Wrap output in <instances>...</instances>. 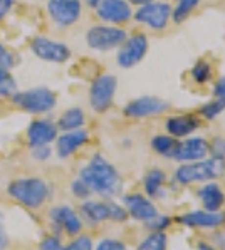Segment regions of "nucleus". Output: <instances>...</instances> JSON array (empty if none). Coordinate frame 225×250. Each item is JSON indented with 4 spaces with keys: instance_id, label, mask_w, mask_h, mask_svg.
<instances>
[{
    "instance_id": "obj_39",
    "label": "nucleus",
    "mask_w": 225,
    "mask_h": 250,
    "mask_svg": "<svg viewBox=\"0 0 225 250\" xmlns=\"http://www.w3.org/2000/svg\"><path fill=\"white\" fill-rule=\"evenodd\" d=\"M15 3H17V0H0V25L3 24V21L14 10Z\"/></svg>"
},
{
    "instance_id": "obj_33",
    "label": "nucleus",
    "mask_w": 225,
    "mask_h": 250,
    "mask_svg": "<svg viewBox=\"0 0 225 250\" xmlns=\"http://www.w3.org/2000/svg\"><path fill=\"white\" fill-rule=\"evenodd\" d=\"M108 208H110V220L112 222H126L128 220V211L125 207H121L119 203H116V202H108Z\"/></svg>"
},
{
    "instance_id": "obj_30",
    "label": "nucleus",
    "mask_w": 225,
    "mask_h": 250,
    "mask_svg": "<svg viewBox=\"0 0 225 250\" xmlns=\"http://www.w3.org/2000/svg\"><path fill=\"white\" fill-rule=\"evenodd\" d=\"M225 111V99L222 98H213L212 101L205 103L203 106L200 107V116L207 121H213L217 119Z\"/></svg>"
},
{
    "instance_id": "obj_4",
    "label": "nucleus",
    "mask_w": 225,
    "mask_h": 250,
    "mask_svg": "<svg viewBox=\"0 0 225 250\" xmlns=\"http://www.w3.org/2000/svg\"><path fill=\"white\" fill-rule=\"evenodd\" d=\"M225 175V158H203L200 161L183 163L175 170V180L180 185L205 183L222 178Z\"/></svg>"
},
{
    "instance_id": "obj_2",
    "label": "nucleus",
    "mask_w": 225,
    "mask_h": 250,
    "mask_svg": "<svg viewBox=\"0 0 225 250\" xmlns=\"http://www.w3.org/2000/svg\"><path fill=\"white\" fill-rule=\"evenodd\" d=\"M9 101L14 107L30 116H47L59 104V96L49 86H32L19 89Z\"/></svg>"
},
{
    "instance_id": "obj_29",
    "label": "nucleus",
    "mask_w": 225,
    "mask_h": 250,
    "mask_svg": "<svg viewBox=\"0 0 225 250\" xmlns=\"http://www.w3.org/2000/svg\"><path fill=\"white\" fill-rule=\"evenodd\" d=\"M168 247V237L165 232H151L136 250H166Z\"/></svg>"
},
{
    "instance_id": "obj_44",
    "label": "nucleus",
    "mask_w": 225,
    "mask_h": 250,
    "mask_svg": "<svg viewBox=\"0 0 225 250\" xmlns=\"http://www.w3.org/2000/svg\"><path fill=\"white\" fill-rule=\"evenodd\" d=\"M197 250H217V249L212 247V245L207 244V242H200V244L197 245Z\"/></svg>"
},
{
    "instance_id": "obj_22",
    "label": "nucleus",
    "mask_w": 225,
    "mask_h": 250,
    "mask_svg": "<svg viewBox=\"0 0 225 250\" xmlns=\"http://www.w3.org/2000/svg\"><path fill=\"white\" fill-rule=\"evenodd\" d=\"M81 215L89 224H101L110 220V208L108 202H96V200H86L81 205Z\"/></svg>"
},
{
    "instance_id": "obj_24",
    "label": "nucleus",
    "mask_w": 225,
    "mask_h": 250,
    "mask_svg": "<svg viewBox=\"0 0 225 250\" xmlns=\"http://www.w3.org/2000/svg\"><path fill=\"white\" fill-rule=\"evenodd\" d=\"M190 76H192V81L199 86H207L213 81V67L212 62L207 59H199L193 67L190 69Z\"/></svg>"
},
{
    "instance_id": "obj_16",
    "label": "nucleus",
    "mask_w": 225,
    "mask_h": 250,
    "mask_svg": "<svg viewBox=\"0 0 225 250\" xmlns=\"http://www.w3.org/2000/svg\"><path fill=\"white\" fill-rule=\"evenodd\" d=\"M123 203H125L128 215H131L135 220L145 222L146 224V222H150L151 218H155L158 215V210H157V207H155V203L151 202L150 198L143 197V195H139V193L125 195Z\"/></svg>"
},
{
    "instance_id": "obj_10",
    "label": "nucleus",
    "mask_w": 225,
    "mask_h": 250,
    "mask_svg": "<svg viewBox=\"0 0 225 250\" xmlns=\"http://www.w3.org/2000/svg\"><path fill=\"white\" fill-rule=\"evenodd\" d=\"M150 42L146 34L135 32L116 49V64L121 69H133L138 66L148 54Z\"/></svg>"
},
{
    "instance_id": "obj_3",
    "label": "nucleus",
    "mask_w": 225,
    "mask_h": 250,
    "mask_svg": "<svg viewBox=\"0 0 225 250\" xmlns=\"http://www.w3.org/2000/svg\"><path fill=\"white\" fill-rule=\"evenodd\" d=\"M7 193L25 208L37 210L49 200L50 187L39 176H21L7 185Z\"/></svg>"
},
{
    "instance_id": "obj_26",
    "label": "nucleus",
    "mask_w": 225,
    "mask_h": 250,
    "mask_svg": "<svg viewBox=\"0 0 225 250\" xmlns=\"http://www.w3.org/2000/svg\"><path fill=\"white\" fill-rule=\"evenodd\" d=\"M177 143L178 141L173 136H170L168 133L166 134H155L150 141L153 151L158 153L160 156H165V158H172L173 151H175V148H177Z\"/></svg>"
},
{
    "instance_id": "obj_43",
    "label": "nucleus",
    "mask_w": 225,
    "mask_h": 250,
    "mask_svg": "<svg viewBox=\"0 0 225 250\" xmlns=\"http://www.w3.org/2000/svg\"><path fill=\"white\" fill-rule=\"evenodd\" d=\"M128 2H130L133 7H141V5H145V3L153 2V0H128Z\"/></svg>"
},
{
    "instance_id": "obj_40",
    "label": "nucleus",
    "mask_w": 225,
    "mask_h": 250,
    "mask_svg": "<svg viewBox=\"0 0 225 250\" xmlns=\"http://www.w3.org/2000/svg\"><path fill=\"white\" fill-rule=\"evenodd\" d=\"M212 92L215 98L225 99V76H222L220 79L215 81V84H213V87H212Z\"/></svg>"
},
{
    "instance_id": "obj_38",
    "label": "nucleus",
    "mask_w": 225,
    "mask_h": 250,
    "mask_svg": "<svg viewBox=\"0 0 225 250\" xmlns=\"http://www.w3.org/2000/svg\"><path fill=\"white\" fill-rule=\"evenodd\" d=\"M39 250H64L63 244H61L59 237L49 235L42 238V242L39 244Z\"/></svg>"
},
{
    "instance_id": "obj_25",
    "label": "nucleus",
    "mask_w": 225,
    "mask_h": 250,
    "mask_svg": "<svg viewBox=\"0 0 225 250\" xmlns=\"http://www.w3.org/2000/svg\"><path fill=\"white\" fill-rule=\"evenodd\" d=\"M202 0H177L175 7H172V21L173 24L180 25L199 9Z\"/></svg>"
},
{
    "instance_id": "obj_36",
    "label": "nucleus",
    "mask_w": 225,
    "mask_h": 250,
    "mask_svg": "<svg viewBox=\"0 0 225 250\" xmlns=\"http://www.w3.org/2000/svg\"><path fill=\"white\" fill-rule=\"evenodd\" d=\"M64 250H92V238L89 235H79L68 247H64Z\"/></svg>"
},
{
    "instance_id": "obj_8",
    "label": "nucleus",
    "mask_w": 225,
    "mask_h": 250,
    "mask_svg": "<svg viewBox=\"0 0 225 250\" xmlns=\"http://www.w3.org/2000/svg\"><path fill=\"white\" fill-rule=\"evenodd\" d=\"M84 5L81 0H45V15L56 29L68 30L83 19Z\"/></svg>"
},
{
    "instance_id": "obj_12",
    "label": "nucleus",
    "mask_w": 225,
    "mask_h": 250,
    "mask_svg": "<svg viewBox=\"0 0 225 250\" xmlns=\"http://www.w3.org/2000/svg\"><path fill=\"white\" fill-rule=\"evenodd\" d=\"M133 5L128 0H101L94 9V15L99 22L119 27L133 19Z\"/></svg>"
},
{
    "instance_id": "obj_15",
    "label": "nucleus",
    "mask_w": 225,
    "mask_h": 250,
    "mask_svg": "<svg viewBox=\"0 0 225 250\" xmlns=\"http://www.w3.org/2000/svg\"><path fill=\"white\" fill-rule=\"evenodd\" d=\"M208 155V141L202 136H192V138H183V141H178L177 148L173 151L172 158L178 161V163H183V161H200L207 158Z\"/></svg>"
},
{
    "instance_id": "obj_27",
    "label": "nucleus",
    "mask_w": 225,
    "mask_h": 250,
    "mask_svg": "<svg viewBox=\"0 0 225 250\" xmlns=\"http://www.w3.org/2000/svg\"><path fill=\"white\" fill-rule=\"evenodd\" d=\"M22 56L0 39V71H14L21 66Z\"/></svg>"
},
{
    "instance_id": "obj_5",
    "label": "nucleus",
    "mask_w": 225,
    "mask_h": 250,
    "mask_svg": "<svg viewBox=\"0 0 225 250\" xmlns=\"http://www.w3.org/2000/svg\"><path fill=\"white\" fill-rule=\"evenodd\" d=\"M126 37L128 32L123 27L98 22L88 27L84 34V42L94 52H112L126 41Z\"/></svg>"
},
{
    "instance_id": "obj_14",
    "label": "nucleus",
    "mask_w": 225,
    "mask_h": 250,
    "mask_svg": "<svg viewBox=\"0 0 225 250\" xmlns=\"http://www.w3.org/2000/svg\"><path fill=\"white\" fill-rule=\"evenodd\" d=\"M89 140H91V133L84 128L59 133L54 141V153L59 160H68L76 155L83 146H86Z\"/></svg>"
},
{
    "instance_id": "obj_34",
    "label": "nucleus",
    "mask_w": 225,
    "mask_h": 250,
    "mask_svg": "<svg viewBox=\"0 0 225 250\" xmlns=\"http://www.w3.org/2000/svg\"><path fill=\"white\" fill-rule=\"evenodd\" d=\"M170 222H172V220H170V217L158 213L155 218H151L150 222H146V227H148L151 232H163V230L170 227Z\"/></svg>"
},
{
    "instance_id": "obj_41",
    "label": "nucleus",
    "mask_w": 225,
    "mask_h": 250,
    "mask_svg": "<svg viewBox=\"0 0 225 250\" xmlns=\"http://www.w3.org/2000/svg\"><path fill=\"white\" fill-rule=\"evenodd\" d=\"M7 245H9V237L5 235V232H3V229L0 227V250H5Z\"/></svg>"
},
{
    "instance_id": "obj_19",
    "label": "nucleus",
    "mask_w": 225,
    "mask_h": 250,
    "mask_svg": "<svg viewBox=\"0 0 225 250\" xmlns=\"http://www.w3.org/2000/svg\"><path fill=\"white\" fill-rule=\"evenodd\" d=\"M50 218H52L56 227L63 229L64 232L71 237H77L81 233V230H83V220H81L79 215L68 205L54 207V208L50 210Z\"/></svg>"
},
{
    "instance_id": "obj_11",
    "label": "nucleus",
    "mask_w": 225,
    "mask_h": 250,
    "mask_svg": "<svg viewBox=\"0 0 225 250\" xmlns=\"http://www.w3.org/2000/svg\"><path fill=\"white\" fill-rule=\"evenodd\" d=\"M170 109V103L158 96H139L131 99L123 107V116L128 119H145L160 116Z\"/></svg>"
},
{
    "instance_id": "obj_32",
    "label": "nucleus",
    "mask_w": 225,
    "mask_h": 250,
    "mask_svg": "<svg viewBox=\"0 0 225 250\" xmlns=\"http://www.w3.org/2000/svg\"><path fill=\"white\" fill-rule=\"evenodd\" d=\"M54 155V149L50 145H45V146H37V148H32L30 149V158L37 163H45L52 158Z\"/></svg>"
},
{
    "instance_id": "obj_17",
    "label": "nucleus",
    "mask_w": 225,
    "mask_h": 250,
    "mask_svg": "<svg viewBox=\"0 0 225 250\" xmlns=\"http://www.w3.org/2000/svg\"><path fill=\"white\" fill-rule=\"evenodd\" d=\"M178 222L190 229H217V227L225 225V213L222 211H207L197 210L188 211V213L178 217Z\"/></svg>"
},
{
    "instance_id": "obj_20",
    "label": "nucleus",
    "mask_w": 225,
    "mask_h": 250,
    "mask_svg": "<svg viewBox=\"0 0 225 250\" xmlns=\"http://www.w3.org/2000/svg\"><path fill=\"white\" fill-rule=\"evenodd\" d=\"M199 198L207 211H219L225 205V193L215 182H205V185H202L199 188Z\"/></svg>"
},
{
    "instance_id": "obj_42",
    "label": "nucleus",
    "mask_w": 225,
    "mask_h": 250,
    "mask_svg": "<svg viewBox=\"0 0 225 250\" xmlns=\"http://www.w3.org/2000/svg\"><path fill=\"white\" fill-rule=\"evenodd\" d=\"M81 2H83V5H84V7H88V9L94 10L96 7L99 5V2H101V0H81Z\"/></svg>"
},
{
    "instance_id": "obj_35",
    "label": "nucleus",
    "mask_w": 225,
    "mask_h": 250,
    "mask_svg": "<svg viewBox=\"0 0 225 250\" xmlns=\"http://www.w3.org/2000/svg\"><path fill=\"white\" fill-rule=\"evenodd\" d=\"M208 153L215 158H225V138L217 136L212 140V143H208Z\"/></svg>"
},
{
    "instance_id": "obj_18",
    "label": "nucleus",
    "mask_w": 225,
    "mask_h": 250,
    "mask_svg": "<svg viewBox=\"0 0 225 250\" xmlns=\"http://www.w3.org/2000/svg\"><path fill=\"white\" fill-rule=\"evenodd\" d=\"M200 128V118L195 114H175L165 121V129L175 140H183Z\"/></svg>"
},
{
    "instance_id": "obj_9",
    "label": "nucleus",
    "mask_w": 225,
    "mask_h": 250,
    "mask_svg": "<svg viewBox=\"0 0 225 250\" xmlns=\"http://www.w3.org/2000/svg\"><path fill=\"white\" fill-rule=\"evenodd\" d=\"M133 21L157 32L165 30L172 21V3L153 0L150 3L136 7V10L133 12Z\"/></svg>"
},
{
    "instance_id": "obj_7",
    "label": "nucleus",
    "mask_w": 225,
    "mask_h": 250,
    "mask_svg": "<svg viewBox=\"0 0 225 250\" xmlns=\"http://www.w3.org/2000/svg\"><path fill=\"white\" fill-rule=\"evenodd\" d=\"M29 51L37 61L56 64V66H63L72 57V49L66 42L49 36H42V34L34 36L29 41Z\"/></svg>"
},
{
    "instance_id": "obj_1",
    "label": "nucleus",
    "mask_w": 225,
    "mask_h": 250,
    "mask_svg": "<svg viewBox=\"0 0 225 250\" xmlns=\"http://www.w3.org/2000/svg\"><path fill=\"white\" fill-rule=\"evenodd\" d=\"M79 178L88 183L92 193L103 198H114L123 190V180L119 171L101 153H96L89 160V163L81 168Z\"/></svg>"
},
{
    "instance_id": "obj_28",
    "label": "nucleus",
    "mask_w": 225,
    "mask_h": 250,
    "mask_svg": "<svg viewBox=\"0 0 225 250\" xmlns=\"http://www.w3.org/2000/svg\"><path fill=\"white\" fill-rule=\"evenodd\" d=\"M19 89L21 87H19V81L14 76V72L0 71V99H7L9 101Z\"/></svg>"
},
{
    "instance_id": "obj_13",
    "label": "nucleus",
    "mask_w": 225,
    "mask_h": 250,
    "mask_svg": "<svg viewBox=\"0 0 225 250\" xmlns=\"http://www.w3.org/2000/svg\"><path fill=\"white\" fill-rule=\"evenodd\" d=\"M59 129L54 119L47 116H36L27 125L25 129V143L30 149L37 146L52 145L56 141Z\"/></svg>"
},
{
    "instance_id": "obj_23",
    "label": "nucleus",
    "mask_w": 225,
    "mask_h": 250,
    "mask_svg": "<svg viewBox=\"0 0 225 250\" xmlns=\"http://www.w3.org/2000/svg\"><path fill=\"white\" fill-rule=\"evenodd\" d=\"M166 175L160 168H153L151 171L146 173L145 180H143V187H145V193L151 198L161 197V191L165 190Z\"/></svg>"
},
{
    "instance_id": "obj_21",
    "label": "nucleus",
    "mask_w": 225,
    "mask_h": 250,
    "mask_svg": "<svg viewBox=\"0 0 225 250\" xmlns=\"http://www.w3.org/2000/svg\"><path fill=\"white\" fill-rule=\"evenodd\" d=\"M56 125L59 133L81 129L86 126V113L81 106H71L59 114V118L56 119Z\"/></svg>"
},
{
    "instance_id": "obj_37",
    "label": "nucleus",
    "mask_w": 225,
    "mask_h": 250,
    "mask_svg": "<svg viewBox=\"0 0 225 250\" xmlns=\"http://www.w3.org/2000/svg\"><path fill=\"white\" fill-rule=\"evenodd\" d=\"M96 250H128L126 245L121 240H116V238H104L98 244Z\"/></svg>"
},
{
    "instance_id": "obj_6",
    "label": "nucleus",
    "mask_w": 225,
    "mask_h": 250,
    "mask_svg": "<svg viewBox=\"0 0 225 250\" xmlns=\"http://www.w3.org/2000/svg\"><path fill=\"white\" fill-rule=\"evenodd\" d=\"M118 91V78L111 72L98 74L89 84L88 91V103L92 113L104 114L112 107Z\"/></svg>"
},
{
    "instance_id": "obj_31",
    "label": "nucleus",
    "mask_w": 225,
    "mask_h": 250,
    "mask_svg": "<svg viewBox=\"0 0 225 250\" xmlns=\"http://www.w3.org/2000/svg\"><path fill=\"white\" fill-rule=\"evenodd\" d=\"M71 193L74 195L77 200H88L92 195V191H91V188L88 187V183L84 182L83 178L77 176L74 182L71 183Z\"/></svg>"
}]
</instances>
